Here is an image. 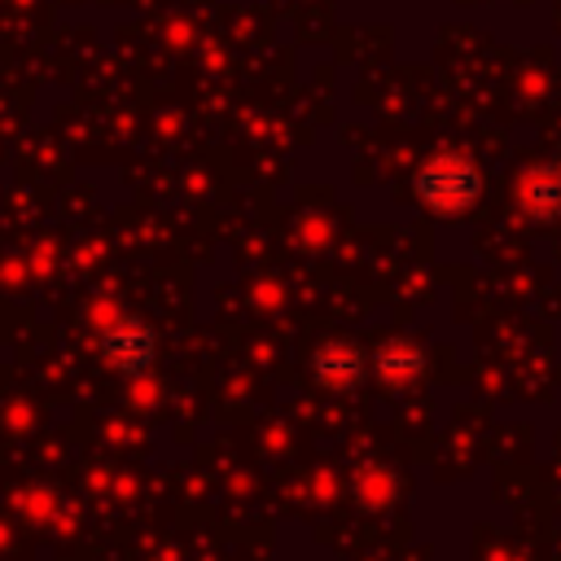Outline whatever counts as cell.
Returning a JSON list of instances; mask_svg holds the SVG:
<instances>
[{"mask_svg": "<svg viewBox=\"0 0 561 561\" xmlns=\"http://www.w3.org/2000/svg\"><path fill=\"white\" fill-rule=\"evenodd\" d=\"M412 193L430 215L456 219L482 197V171L465 153H434V158H425L416 167Z\"/></svg>", "mask_w": 561, "mask_h": 561, "instance_id": "1", "label": "cell"}, {"mask_svg": "<svg viewBox=\"0 0 561 561\" xmlns=\"http://www.w3.org/2000/svg\"><path fill=\"white\" fill-rule=\"evenodd\" d=\"M101 351H105V359H110L123 377H140V373H149L158 342H153V329H149L145 320H136V316H118L114 324H105V333H101Z\"/></svg>", "mask_w": 561, "mask_h": 561, "instance_id": "2", "label": "cell"}, {"mask_svg": "<svg viewBox=\"0 0 561 561\" xmlns=\"http://www.w3.org/2000/svg\"><path fill=\"white\" fill-rule=\"evenodd\" d=\"M368 373V359L359 346L351 342H324L316 355H311V377L324 386V390H355Z\"/></svg>", "mask_w": 561, "mask_h": 561, "instance_id": "3", "label": "cell"}, {"mask_svg": "<svg viewBox=\"0 0 561 561\" xmlns=\"http://www.w3.org/2000/svg\"><path fill=\"white\" fill-rule=\"evenodd\" d=\"M373 373L377 381H386L390 390L399 386H412L421 373H425V351L416 342H403V337H390L373 351Z\"/></svg>", "mask_w": 561, "mask_h": 561, "instance_id": "4", "label": "cell"}, {"mask_svg": "<svg viewBox=\"0 0 561 561\" xmlns=\"http://www.w3.org/2000/svg\"><path fill=\"white\" fill-rule=\"evenodd\" d=\"M517 202L530 219H561V158L535 167L522 188H517Z\"/></svg>", "mask_w": 561, "mask_h": 561, "instance_id": "5", "label": "cell"}]
</instances>
